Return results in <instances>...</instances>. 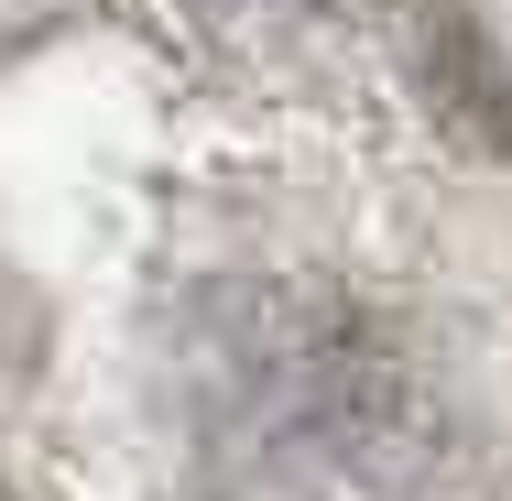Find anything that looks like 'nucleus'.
<instances>
[{
  "label": "nucleus",
  "mask_w": 512,
  "mask_h": 501,
  "mask_svg": "<svg viewBox=\"0 0 512 501\" xmlns=\"http://www.w3.org/2000/svg\"><path fill=\"white\" fill-rule=\"evenodd\" d=\"M0 501H44V491H33V480H22V469H0Z\"/></svg>",
  "instance_id": "obj_2"
},
{
  "label": "nucleus",
  "mask_w": 512,
  "mask_h": 501,
  "mask_svg": "<svg viewBox=\"0 0 512 501\" xmlns=\"http://www.w3.org/2000/svg\"><path fill=\"white\" fill-rule=\"evenodd\" d=\"M164 382L186 447L251 501H458L469 480L458 393L414 327L338 284H197L175 305Z\"/></svg>",
  "instance_id": "obj_1"
}]
</instances>
